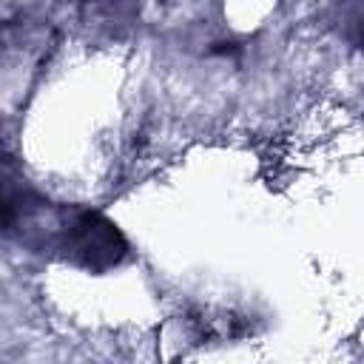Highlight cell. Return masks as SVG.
<instances>
[{
  "label": "cell",
  "mask_w": 364,
  "mask_h": 364,
  "mask_svg": "<svg viewBox=\"0 0 364 364\" xmlns=\"http://www.w3.org/2000/svg\"><path fill=\"white\" fill-rule=\"evenodd\" d=\"M63 247L88 270H108L119 264L128 250L117 225L94 210H80L65 222Z\"/></svg>",
  "instance_id": "6da1fadb"
}]
</instances>
